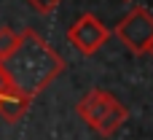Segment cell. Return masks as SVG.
<instances>
[{
    "label": "cell",
    "mask_w": 153,
    "mask_h": 140,
    "mask_svg": "<svg viewBox=\"0 0 153 140\" xmlns=\"http://www.w3.org/2000/svg\"><path fill=\"white\" fill-rule=\"evenodd\" d=\"M0 67L11 86L32 100L65 70V59L40 32L27 27L19 32V43L13 46V51L0 59Z\"/></svg>",
    "instance_id": "obj_1"
},
{
    "label": "cell",
    "mask_w": 153,
    "mask_h": 140,
    "mask_svg": "<svg viewBox=\"0 0 153 140\" xmlns=\"http://www.w3.org/2000/svg\"><path fill=\"white\" fill-rule=\"evenodd\" d=\"M75 111H78V116H81L97 135H102V138H110L113 132H118V130L124 127V121L129 119L126 105H124L118 97H113L110 92H105V89H91L89 94H83V97L78 100Z\"/></svg>",
    "instance_id": "obj_2"
},
{
    "label": "cell",
    "mask_w": 153,
    "mask_h": 140,
    "mask_svg": "<svg viewBox=\"0 0 153 140\" xmlns=\"http://www.w3.org/2000/svg\"><path fill=\"white\" fill-rule=\"evenodd\" d=\"M116 38L134 54H148L153 46V13L145 8L129 11L116 24Z\"/></svg>",
    "instance_id": "obj_3"
},
{
    "label": "cell",
    "mask_w": 153,
    "mask_h": 140,
    "mask_svg": "<svg viewBox=\"0 0 153 140\" xmlns=\"http://www.w3.org/2000/svg\"><path fill=\"white\" fill-rule=\"evenodd\" d=\"M108 38H110V30L102 24V19L100 16H94V13H83V16H78L73 24H70V30H67V40L81 51V54H97L105 43H108Z\"/></svg>",
    "instance_id": "obj_4"
},
{
    "label": "cell",
    "mask_w": 153,
    "mask_h": 140,
    "mask_svg": "<svg viewBox=\"0 0 153 140\" xmlns=\"http://www.w3.org/2000/svg\"><path fill=\"white\" fill-rule=\"evenodd\" d=\"M16 43H19V32L11 27H0V59H5Z\"/></svg>",
    "instance_id": "obj_5"
},
{
    "label": "cell",
    "mask_w": 153,
    "mask_h": 140,
    "mask_svg": "<svg viewBox=\"0 0 153 140\" xmlns=\"http://www.w3.org/2000/svg\"><path fill=\"white\" fill-rule=\"evenodd\" d=\"M27 3H30L35 11H40V13H51V11H54L62 0H27Z\"/></svg>",
    "instance_id": "obj_6"
},
{
    "label": "cell",
    "mask_w": 153,
    "mask_h": 140,
    "mask_svg": "<svg viewBox=\"0 0 153 140\" xmlns=\"http://www.w3.org/2000/svg\"><path fill=\"white\" fill-rule=\"evenodd\" d=\"M11 92H13V86H11V81L5 78V73H3V67H0V100L8 97Z\"/></svg>",
    "instance_id": "obj_7"
}]
</instances>
